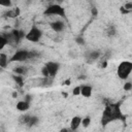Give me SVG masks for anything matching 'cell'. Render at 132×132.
<instances>
[{
    "label": "cell",
    "mask_w": 132,
    "mask_h": 132,
    "mask_svg": "<svg viewBox=\"0 0 132 132\" xmlns=\"http://www.w3.org/2000/svg\"><path fill=\"white\" fill-rule=\"evenodd\" d=\"M120 105H121L120 102L119 103L106 104V106H105V108L102 112V118H101L102 126H106L107 124H109L113 121H118V120L124 121L125 120Z\"/></svg>",
    "instance_id": "obj_1"
},
{
    "label": "cell",
    "mask_w": 132,
    "mask_h": 132,
    "mask_svg": "<svg viewBox=\"0 0 132 132\" xmlns=\"http://www.w3.org/2000/svg\"><path fill=\"white\" fill-rule=\"evenodd\" d=\"M2 34L6 37L8 44L11 46H16L23 38H26V33L23 30H18V29H13L10 32L2 33Z\"/></svg>",
    "instance_id": "obj_2"
},
{
    "label": "cell",
    "mask_w": 132,
    "mask_h": 132,
    "mask_svg": "<svg viewBox=\"0 0 132 132\" xmlns=\"http://www.w3.org/2000/svg\"><path fill=\"white\" fill-rule=\"evenodd\" d=\"M131 72H132V62L123 61L119 64L118 69H117V75L119 76V78L126 80L131 74Z\"/></svg>",
    "instance_id": "obj_3"
},
{
    "label": "cell",
    "mask_w": 132,
    "mask_h": 132,
    "mask_svg": "<svg viewBox=\"0 0 132 132\" xmlns=\"http://www.w3.org/2000/svg\"><path fill=\"white\" fill-rule=\"evenodd\" d=\"M43 13L45 15H58V16H61L63 19H66L65 9L60 4H51V5H48L45 8Z\"/></svg>",
    "instance_id": "obj_4"
},
{
    "label": "cell",
    "mask_w": 132,
    "mask_h": 132,
    "mask_svg": "<svg viewBox=\"0 0 132 132\" xmlns=\"http://www.w3.org/2000/svg\"><path fill=\"white\" fill-rule=\"evenodd\" d=\"M42 37V32L37 26H32L26 34V39L31 42H38Z\"/></svg>",
    "instance_id": "obj_5"
},
{
    "label": "cell",
    "mask_w": 132,
    "mask_h": 132,
    "mask_svg": "<svg viewBox=\"0 0 132 132\" xmlns=\"http://www.w3.org/2000/svg\"><path fill=\"white\" fill-rule=\"evenodd\" d=\"M28 60H29V51L19 50L9 59V62H25V61H28Z\"/></svg>",
    "instance_id": "obj_6"
},
{
    "label": "cell",
    "mask_w": 132,
    "mask_h": 132,
    "mask_svg": "<svg viewBox=\"0 0 132 132\" xmlns=\"http://www.w3.org/2000/svg\"><path fill=\"white\" fill-rule=\"evenodd\" d=\"M44 66L46 67V69H47V71H48V73H50V77H52V78H54V77L56 76L57 72H58L59 69H60V65H59V63L54 62V61H50V62H47Z\"/></svg>",
    "instance_id": "obj_7"
},
{
    "label": "cell",
    "mask_w": 132,
    "mask_h": 132,
    "mask_svg": "<svg viewBox=\"0 0 132 132\" xmlns=\"http://www.w3.org/2000/svg\"><path fill=\"white\" fill-rule=\"evenodd\" d=\"M50 27L52 28L53 31H55L56 33H60L62 31H64L66 25H65V22L64 21H61V20H56L54 22H51L50 23Z\"/></svg>",
    "instance_id": "obj_8"
},
{
    "label": "cell",
    "mask_w": 132,
    "mask_h": 132,
    "mask_svg": "<svg viewBox=\"0 0 132 132\" xmlns=\"http://www.w3.org/2000/svg\"><path fill=\"white\" fill-rule=\"evenodd\" d=\"M100 56H101L100 51H98V50H93V51H90V52L87 53V55H86V59L88 60V62L92 63V62L98 60V59L100 58Z\"/></svg>",
    "instance_id": "obj_9"
},
{
    "label": "cell",
    "mask_w": 132,
    "mask_h": 132,
    "mask_svg": "<svg viewBox=\"0 0 132 132\" xmlns=\"http://www.w3.org/2000/svg\"><path fill=\"white\" fill-rule=\"evenodd\" d=\"M81 118L80 117H78V116H74L72 119H71V121H70V130L71 131H76L78 128H79V126L81 125Z\"/></svg>",
    "instance_id": "obj_10"
},
{
    "label": "cell",
    "mask_w": 132,
    "mask_h": 132,
    "mask_svg": "<svg viewBox=\"0 0 132 132\" xmlns=\"http://www.w3.org/2000/svg\"><path fill=\"white\" fill-rule=\"evenodd\" d=\"M92 92H93V89L91 86H89V85L80 86V95H82L84 97H86V98L91 97Z\"/></svg>",
    "instance_id": "obj_11"
},
{
    "label": "cell",
    "mask_w": 132,
    "mask_h": 132,
    "mask_svg": "<svg viewBox=\"0 0 132 132\" xmlns=\"http://www.w3.org/2000/svg\"><path fill=\"white\" fill-rule=\"evenodd\" d=\"M30 108V103L26 100H21L16 103V109L20 111H27Z\"/></svg>",
    "instance_id": "obj_12"
},
{
    "label": "cell",
    "mask_w": 132,
    "mask_h": 132,
    "mask_svg": "<svg viewBox=\"0 0 132 132\" xmlns=\"http://www.w3.org/2000/svg\"><path fill=\"white\" fill-rule=\"evenodd\" d=\"M8 62H9V60H8L7 55L4 54V53H1V54H0V67H1L2 69L6 68Z\"/></svg>",
    "instance_id": "obj_13"
},
{
    "label": "cell",
    "mask_w": 132,
    "mask_h": 132,
    "mask_svg": "<svg viewBox=\"0 0 132 132\" xmlns=\"http://www.w3.org/2000/svg\"><path fill=\"white\" fill-rule=\"evenodd\" d=\"M11 77H12V79L14 80V82H15L20 88H22V87L24 86V78H23V75L13 73V74L11 75Z\"/></svg>",
    "instance_id": "obj_14"
},
{
    "label": "cell",
    "mask_w": 132,
    "mask_h": 132,
    "mask_svg": "<svg viewBox=\"0 0 132 132\" xmlns=\"http://www.w3.org/2000/svg\"><path fill=\"white\" fill-rule=\"evenodd\" d=\"M13 73L15 74H20V75H24V74H27L28 72V68L26 66H18V67H14L12 69Z\"/></svg>",
    "instance_id": "obj_15"
},
{
    "label": "cell",
    "mask_w": 132,
    "mask_h": 132,
    "mask_svg": "<svg viewBox=\"0 0 132 132\" xmlns=\"http://www.w3.org/2000/svg\"><path fill=\"white\" fill-rule=\"evenodd\" d=\"M38 123H39V118L36 117V116H31V117H30V120H29V122H28V124H27V126H28L29 128H31V127L36 126Z\"/></svg>",
    "instance_id": "obj_16"
},
{
    "label": "cell",
    "mask_w": 132,
    "mask_h": 132,
    "mask_svg": "<svg viewBox=\"0 0 132 132\" xmlns=\"http://www.w3.org/2000/svg\"><path fill=\"white\" fill-rule=\"evenodd\" d=\"M7 44H8V41H7L6 37L3 34H1V36H0V50H3L4 46Z\"/></svg>",
    "instance_id": "obj_17"
},
{
    "label": "cell",
    "mask_w": 132,
    "mask_h": 132,
    "mask_svg": "<svg viewBox=\"0 0 132 132\" xmlns=\"http://www.w3.org/2000/svg\"><path fill=\"white\" fill-rule=\"evenodd\" d=\"M30 117H31L30 114H22V116L20 117V123L27 125L28 122H29V120H30Z\"/></svg>",
    "instance_id": "obj_18"
},
{
    "label": "cell",
    "mask_w": 132,
    "mask_h": 132,
    "mask_svg": "<svg viewBox=\"0 0 132 132\" xmlns=\"http://www.w3.org/2000/svg\"><path fill=\"white\" fill-rule=\"evenodd\" d=\"M40 56V53L33 50V51H29V60H32V59H36Z\"/></svg>",
    "instance_id": "obj_19"
},
{
    "label": "cell",
    "mask_w": 132,
    "mask_h": 132,
    "mask_svg": "<svg viewBox=\"0 0 132 132\" xmlns=\"http://www.w3.org/2000/svg\"><path fill=\"white\" fill-rule=\"evenodd\" d=\"M106 32H107V35L108 36H114L116 33H117V30H116V28L113 26H109L107 28V31Z\"/></svg>",
    "instance_id": "obj_20"
},
{
    "label": "cell",
    "mask_w": 132,
    "mask_h": 132,
    "mask_svg": "<svg viewBox=\"0 0 132 132\" xmlns=\"http://www.w3.org/2000/svg\"><path fill=\"white\" fill-rule=\"evenodd\" d=\"M90 124H91V118H90V117H86V118H84V119L81 120V125H82L85 128L89 127Z\"/></svg>",
    "instance_id": "obj_21"
},
{
    "label": "cell",
    "mask_w": 132,
    "mask_h": 132,
    "mask_svg": "<svg viewBox=\"0 0 132 132\" xmlns=\"http://www.w3.org/2000/svg\"><path fill=\"white\" fill-rule=\"evenodd\" d=\"M11 0H0V5L4 7H10L11 6Z\"/></svg>",
    "instance_id": "obj_22"
},
{
    "label": "cell",
    "mask_w": 132,
    "mask_h": 132,
    "mask_svg": "<svg viewBox=\"0 0 132 132\" xmlns=\"http://www.w3.org/2000/svg\"><path fill=\"white\" fill-rule=\"evenodd\" d=\"M75 42H76L77 44H79V45H84V44H85V39H84L82 36H77V37L75 38Z\"/></svg>",
    "instance_id": "obj_23"
},
{
    "label": "cell",
    "mask_w": 132,
    "mask_h": 132,
    "mask_svg": "<svg viewBox=\"0 0 132 132\" xmlns=\"http://www.w3.org/2000/svg\"><path fill=\"white\" fill-rule=\"evenodd\" d=\"M41 74H42L43 77H50V73H48V71H47V69H46L45 66L42 67V69H41Z\"/></svg>",
    "instance_id": "obj_24"
},
{
    "label": "cell",
    "mask_w": 132,
    "mask_h": 132,
    "mask_svg": "<svg viewBox=\"0 0 132 132\" xmlns=\"http://www.w3.org/2000/svg\"><path fill=\"white\" fill-rule=\"evenodd\" d=\"M72 93H73V95H75V96H77V95H80V86H77V87H75V88L72 90Z\"/></svg>",
    "instance_id": "obj_25"
},
{
    "label": "cell",
    "mask_w": 132,
    "mask_h": 132,
    "mask_svg": "<svg viewBox=\"0 0 132 132\" xmlns=\"http://www.w3.org/2000/svg\"><path fill=\"white\" fill-rule=\"evenodd\" d=\"M124 90L125 91H131L132 90V82H125L124 84Z\"/></svg>",
    "instance_id": "obj_26"
},
{
    "label": "cell",
    "mask_w": 132,
    "mask_h": 132,
    "mask_svg": "<svg viewBox=\"0 0 132 132\" xmlns=\"http://www.w3.org/2000/svg\"><path fill=\"white\" fill-rule=\"evenodd\" d=\"M123 7L126 8L127 10H129V11H132V2H127V3H125Z\"/></svg>",
    "instance_id": "obj_27"
},
{
    "label": "cell",
    "mask_w": 132,
    "mask_h": 132,
    "mask_svg": "<svg viewBox=\"0 0 132 132\" xmlns=\"http://www.w3.org/2000/svg\"><path fill=\"white\" fill-rule=\"evenodd\" d=\"M24 100H26L27 102H29V103H30V102H31V100H32V96H31L30 94H26V95H25V97H24Z\"/></svg>",
    "instance_id": "obj_28"
},
{
    "label": "cell",
    "mask_w": 132,
    "mask_h": 132,
    "mask_svg": "<svg viewBox=\"0 0 132 132\" xmlns=\"http://www.w3.org/2000/svg\"><path fill=\"white\" fill-rule=\"evenodd\" d=\"M91 12H92L93 16H96V15H97V13H98L97 8H96V7H92V8H91Z\"/></svg>",
    "instance_id": "obj_29"
},
{
    "label": "cell",
    "mask_w": 132,
    "mask_h": 132,
    "mask_svg": "<svg viewBox=\"0 0 132 132\" xmlns=\"http://www.w3.org/2000/svg\"><path fill=\"white\" fill-rule=\"evenodd\" d=\"M121 12H122V13H128V12H130V11L127 10L126 8H124V7H121Z\"/></svg>",
    "instance_id": "obj_30"
},
{
    "label": "cell",
    "mask_w": 132,
    "mask_h": 132,
    "mask_svg": "<svg viewBox=\"0 0 132 132\" xmlns=\"http://www.w3.org/2000/svg\"><path fill=\"white\" fill-rule=\"evenodd\" d=\"M12 97H13V98H16V97H18V93H16V92H13V93H12Z\"/></svg>",
    "instance_id": "obj_31"
}]
</instances>
